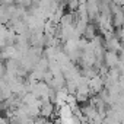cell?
<instances>
[{"mask_svg": "<svg viewBox=\"0 0 124 124\" xmlns=\"http://www.w3.org/2000/svg\"><path fill=\"white\" fill-rule=\"evenodd\" d=\"M118 64H120L118 53H114V51H107V54H105V67H108V69L111 70V69H115Z\"/></svg>", "mask_w": 124, "mask_h": 124, "instance_id": "7a4b0ae2", "label": "cell"}, {"mask_svg": "<svg viewBox=\"0 0 124 124\" xmlns=\"http://www.w3.org/2000/svg\"><path fill=\"white\" fill-rule=\"evenodd\" d=\"M54 115H55V105L53 102H50V101L41 102V105H39V117L54 120Z\"/></svg>", "mask_w": 124, "mask_h": 124, "instance_id": "6da1fadb", "label": "cell"}, {"mask_svg": "<svg viewBox=\"0 0 124 124\" xmlns=\"http://www.w3.org/2000/svg\"><path fill=\"white\" fill-rule=\"evenodd\" d=\"M118 58H120V63L124 64V48H121V50L118 51Z\"/></svg>", "mask_w": 124, "mask_h": 124, "instance_id": "3957f363", "label": "cell"}]
</instances>
